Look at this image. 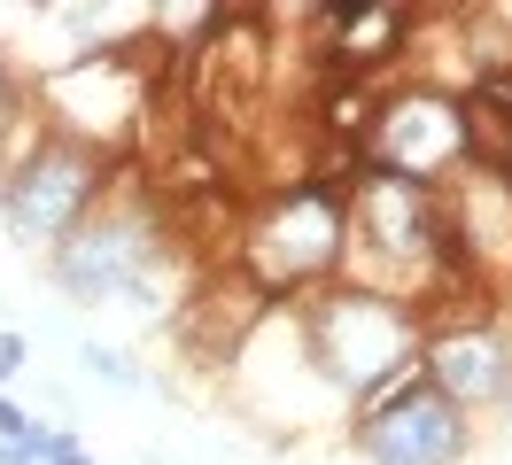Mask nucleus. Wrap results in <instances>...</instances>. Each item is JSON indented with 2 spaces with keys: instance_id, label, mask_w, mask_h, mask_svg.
Wrapping results in <instances>:
<instances>
[{
  "instance_id": "1",
  "label": "nucleus",
  "mask_w": 512,
  "mask_h": 465,
  "mask_svg": "<svg viewBox=\"0 0 512 465\" xmlns=\"http://www.w3.org/2000/svg\"><path fill=\"white\" fill-rule=\"evenodd\" d=\"M365 450L373 465H450L466 450V419L435 388H404L381 419H365Z\"/></svg>"
},
{
  "instance_id": "2",
  "label": "nucleus",
  "mask_w": 512,
  "mask_h": 465,
  "mask_svg": "<svg viewBox=\"0 0 512 465\" xmlns=\"http://www.w3.org/2000/svg\"><path fill=\"white\" fill-rule=\"evenodd\" d=\"M86 186H94L86 155H63V148L32 155V163L16 171V186H8V225H16L24 241H55L70 217H78Z\"/></svg>"
},
{
  "instance_id": "3",
  "label": "nucleus",
  "mask_w": 512,
  "mask_h": 465,
  "mask_svg": "<svg viewBox=\"0 0 512 465\" xmlns=\"http://www.w3.org/2000/svg\"><path fill=\"white\" fill-rule=\"evenodd\" d=\"M326 349H334V372H342L350 388H365V380L396 372V357H404V318L388 303H373V295H350V303L326 310Z\"/></svg>"
},
{
  "instance_id": "4",
  "label": "nucleus",
  "mask_w": 512,
  "mask_h": 465,
  "mask_svg": "<svg viewBox=\"0 0 512 465\" xmlns=\"http://www.w3.org/2000/svg\"><path fill=\"white\" fill-rule=\"evenodd\" d=\"M140 272H148L140 225H86V233L63 248V287L78 303H109V295L140 287Z\"/></svg>"
},
{
  "instance_id": "5",
  "label": "nucleus",
  "mask_w": 512,
  "mask_h": 465,
  "mask_svg": "<svg viewBox=\"0 0 512 465\" xmlns=\"http://www.w3.org/2000/svg\"><path fill=\"white\" fill-rule=\"evenodd\" d=\"M458 148H466V132H458V109H443V101H396L388 124H381L388 179H427Z\"/></svg>"
},
{
  "instance_id": "6",
  "label": "nucleus",
  "mask_w": 512,
  "mask_h": 465,
  "mask_svg": "<svg viewBox=\"0 0 512 465\" xmlns=\"http://www.w3.org/2000/svg\"><path fill=\"white\" fill-rule=\"evenodd\" d=\"M435 380H443V388H435L443 403H489V396H505L512 365L489 334H450L443 349H435Z\"/></svg>"
},
{
  "instance_id": "7",
  "label": "nucleus",
  "mask_w": 512,
  "mask_h": 465,
  "mask_svg": "<svg viewBox=\"0 0 512 465\" xmlns=\"http://www.w3.org/2000/svg\"><path fill=\"white\" fill-rule=\"evenodd\" d=\"M365 210H373V225H381L388 248H427V217H419V194L412 179H373V194H365Z\"/></svg>"
},
{
  "instance_id": "8",
  "label": "nucleus",
  "mask_w": 512,
  "mask_h": 465,
  "mask_svg": "<svg viewBox=\"0 0 512 465\" xmlns=\"http://www.w3.org/2000/svg\"><path fill=\"white\" fill-rule=\"evenodd\" d=\"M404 31V16L396 8H350L342 16V55L350 62H373V55H388V39Z\"/></svg>"
},
{
  "instance_id": "9",
  "label": "nucleus",
  "mask_w": 512,
  "mask_h": 465,
  "mask_svg": "<svg viewBox=\"0 0 512 465\" xmlns=\"http://www.w3.org/2000/svg\"><path fill=\"white\" fill-rule=\"evenodd\" d=\"M78 357H86V372H101V380H117V388H140V372H132L117 349H78Z\"/></svg>"
},
{
  "instance_id": "10",
  "label": "nucleus",
  "mask_w": 512,
  "mask_h": 465,
  "mask_svg": "<svg viewBox=\"0 0 512 465\" xmlns=\"http://www.w3.org/2000/svg\"><path fill=\"white\" fill-rule=\"evenodd\" d=\"M39 465H86V450H78L70 434H55V442H47V458H39Z\"/></svg>"
},
{
  "instance_id": "11",
  "label": "nucleus",
  "mask_w": 512,
  "mask_h": 465,
  "mask_svg": "<svg viewBox=\"0 0 512 465\" xmlns=\"http://www.w3.org/2000/svg\"><path fill=\"white\" fill-rule=\"evenodd\" d=\"M24 357H32V349H24V341H16V334L0 341V380H16V372H24Z\"/></svg>"
},
{
  "instance_id": "12",
  "label": "nucleus",
  "mask_w": 512,
  "mask_h": 465,
  "mask_svg": "<svg viewBox=\"0 0 512 465\" xmlns=\"http://www.w3.org/2000/svg\"><path fill=\"white\" fill-rule=\"evenodd\" d=\"M0 434H8V442H24V434H32V419H24L8 396H0Z\"/></svg>"
}]
</instances>
